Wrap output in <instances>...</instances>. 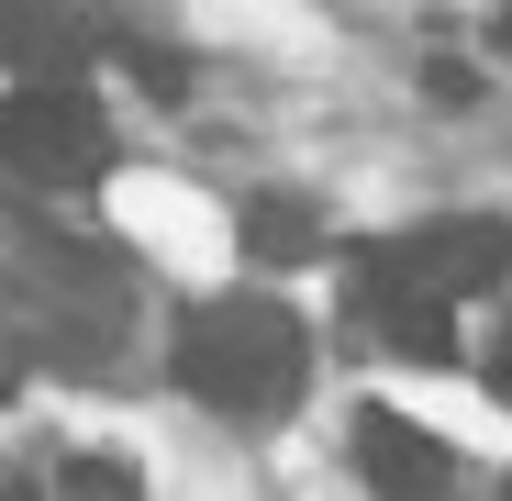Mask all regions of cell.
<instances>
[{
  "mask_svg": "<svg viewBox=\"0 0 512 501\" xmlns=\"http://www.w3.org/2000/svg\"><path fill=\"white\" fill-rule=\"evenodd\" d=\"M301 312L290 301H212L179 323V390L212 401L223 424H279V412L301 401Z\"/></svg>",
  "mask_w": 512,
  "mask_h": 501,
  "instance_id": "cell-1",
  "label": "cell"
},
{
  "mask_svg": "<svg viewBox=\"0 0 512 501\" xmlns=\"http://www.w3.org/2000/svg\"><path fill=\"white\" fill-rule=\"evenodd\" d=\"M501 268H512V223L501 212H435V223H412V234L357 257V279H390V290H423V301H479Z\"/></svg>",
  "mask_w": 512,
  "mask_h": 501,
  "instance_id": "cell-2",
  "label": "cell"
},
{
  "mask_svg": "<svg viewBox=\"0 0 512 501\" xmlns=\"http://www.w3.org/2000/svg\"><path fill=\"white\" fill-rule=\"evenodd\" d=\"M0 156H12L23 179H45V190H78V179L112 167V123H101L90 90H67V78H23V90L0 101Z\"/></svg>",
  "mask_w": 512,
  "mask_h": 501,
  "instance_id": "cell-3",
  "label": "cell"
},
{
  "mask_svg": "<svg viewBox=\"0 0 512 501\" xmlns=\"http://www.w3.org/2000/svg\"><path fill=\"white\" fill-rule=\"evenodd\" d=\"M357 468H368V490H412V501L457 479V457L423 424H401V412H357Z\"/></svg>",
  "mask_w": 512,
  "mask_h": 501,
  "instance_id": "cell-4",
  "label": "cell"
},
{
  "mask_svg": "<svg viewBox=\"0 0 512 501\" xmlns=\"http://www.w3.org/2000/svg\"><path fill=\"white\" fill-rule=\"evenodd\" d=\"M357 312H368L379 346H401V357H457V301H423V290L357 279Z\"/></svg>",
  "mask_w": 512,
  "mask_h": 501,
  "instance_id": "cell-5",
  "label": "cell"
},
{
  "mask_svg": "<svg viewBox=\"0 0 512 501\" xmlns=\"http://www.w3.org/2000/svg\"><path fill=\"white\" fill-rule=\"evenodd\" d=\"M312 245H323V223H312L301 201H245V257L290 268V257H312Z\"/></svg>",
  "mask_w": 512,
  "mask_h": 501,
  "instance_id": "cell-6",
  "label": "cell"
},
{
  "mask_svg": "<svg viewBox=\"0 0 512 501\" xmlns=\"http://www.w3.org/2000/svg\"><path fill=\"white\" fill-rule=\"evenodd\" d=\"M67 490H78V501H123L134 468H123V457H67Z\"/></svg>",
  "mask_w": 512,
  "mask_h": 501,
  "instance_id": "cell-7",
  "label": "cell"
},
{
  "mask_svg": "<svg viewBox=\"0 0 512 501\" xmlns=\"http://www.w3.org/2000/svg\"><path fill=\"white\" fill-rule=\"evenodd\" d=\"M490 390L512 401V334H501V346H490Z\"/></svg>",
  "mask_w": 512,
  "mask_h": 501,
  "instance_id": "cell-8",
  "label": "cell"
},
{
  "mask_svg": "<svg viewBox=\"0 0 512 501\" xmlns=\"http://www.w3.org/2000/svg\"><path fill=\"white\" fill-rule=\"evenodd\" d=\"M490 34H501V56H512V0H501V23H490Z\"/></svg>",
  "mask_w": 512,
  "mask_h": 501,
  "instance_id": "cell-9",
  "label": "cell"
}]
</instances>
